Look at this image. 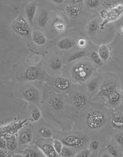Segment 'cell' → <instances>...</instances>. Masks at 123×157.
I'll return each mask as SVG.
<instances>
[{
  "label": "cell",
  "mask_w": 123,
  "mask_h": 157,
  "mask_svg": "<svg viewBox=\"0 0 123 157\" xmlns=\"http://www.w3.org/2000/svg\"><path fill=\"white\" fill-rule=\"evenodd\" d=\"M53 146L58 156H60L64 145L60 140L54 138L53 140Z\"/></svg>",
  "instance_id": "obj_24"
},
{
  "label": "cell",
  "mask_w": 123,
  "mask_h": 157,
  "mask_svg": "<svg viewBox=\"0 0 123 157\" xmlns=\"http://www.w3.org/2000/svg\"><path fill=\"white\" fill-rule=\"evenodd\" d=\"M24 157H40L41 155L36 150L32 148L26 149L24 151Z\"/></svg>",
  "instance_id": "obj_29"
},
{
  "label": "cell",
  "mask_w": 123,
  "mask_h": 157,
  "mask_svg": "<svg viewBox=\"0 0 123 157\" xmlns=\"http://www.w3.org/2000/svg\"><path fill=\"white\" fill-rule=\"evenodd\" d=\"M72 2H73V4H74V5H76L78 4L79 3H81L82 2V1H77V0H74V1H72Z\"/></svg>",
  "instance_id": "obj_41"
},
{
  "label": "cell",
  "mask_w": 123,
  "mask_h": 157,
  "mask_svg": "<svg viewBox=\"0 0 123 157\" xmlns=\"http://www.w3.org/2000/svg\"><path fill=\"white\" fill-rule=\"evenodd\" d=\"M22 96L24 99L33 104L39 103L40 100L39 91L33 86L25 87L21 91Z\"/></svg>",
  "instance_id": "obj_7"
},
{
  "label": "cell",
  "mask_w": 123,
  "mask_h": 157,
  "mask_svg": "<svg viewBox=\"0 0 123 157\" xmlns=\"http://www.w3.org/2000/svg\"><path fill=\"white\" fill-rule=\"evenodd\" d=\"M50 67L51 69L55 71L60 70L62 67V61L58 57L53 58L50 61Z\"/></svg>",
  "instance_id": "obj_22"
},
{
  "label": "cell",
  "mask_w": 123,
  "mask_h": 157,
  "mask_svg": "<svg viewBox=\"0 0 123 157\" xmlns=\"http://www.w3.org/2000/svg\"><path fill=\"white\" fill-rule=\"evenodd\" d=\"M53 84L56 89L62 91H66L70 88L71 86V83L69 79L62 77L54 78Z\"/></svg>",
  "instance_id": "obj_11"
},
{
  "label": "cell",
  "mask_w": 123,
  "mask_h": 157,
  "mask_svg": "<svg viewBox=\"0 0 123 157\" xmlns=\"http://www.w3.org/2000/svg\"><path fill=\"white\" fill-rule=\"evenodd\" d=\"M0 156L1 157H6V152H5L4 150L1 149L0 150Z\"/></svg>",
  "instance_id": "obj_40"
},
{
  "label": "cell",
  "mask_w": 123,
  "mask_h": 157,
  "mask_svg": "<svg viewBox=\"0 0 123 157\" xmlns=\"http://www.w3.org/2000/svg\"><path fill=\"white\" fill-rule=\"evenodd\" d=\"M60 140L64 146L71 148H78L85 144L86 138L76 134H68L61 138Z\"/></svg>",
  "instance_id": "obj_3"
},
{
  "label": "cell",
  "mask_w": 123,
  "mask_h": 157,
  "mask_svg": "<svg viewBox=\"0 0 123 157\" xmlns=\"http://www.w3.org/2000/svg\"><path fill=\"white\" fill-rule=\"evenodd\" d=\"M90 57H91V60L97 65H102V60L100 58L98 53H97L96 52H92L90 54Z\"/></svg>",
  "instance_id": "obj_30"
},
{
  "label": "cell",
  "mask_w": 123,
  "mask_h": 157,
  "mask_svg": "<svg viewBox=\"0 0 123 157\" xmlns=\"http://www.w3.org/2000/svg\"><path fill=\"white\" fill-rule=\"evenodd\" d=\"M37 8V4L36 2H32L30 3L27 6L25 9L26 14L28 18L30 23L32 24Z\"/></svg>",
  "instance_id": "obj_13"
},
{
  "label": "cell",
  "mask_w": 123,
  "mask_h": 157,
  "mask_svg": "<svg viewBox=\"0 0 123 157\" xmlns=\"http://www.w3.org/2000/svg\"><path fill=\"white\" fill-rule=\"evenodd\" d=\"M91 155V150L90 149H86L83 151H81L80 153H78L76 156L80 157H90Z\"/></svg>",
  "instance_id": "obj_35"
},
{
  "label": "cell",
  "mask_w": 123,
  "mask_h": 157,
  "mask_svg": "<svg viewBox=\"0 0 123 157\" xmlns=\"http://www.w3.org/2000/svg\"><path fill=\"white\" fill-rule=\"evenodd\" d=\"M78 44L79 47L83 48L85 47L87 44V41L85 39L81 38L78 41Z\"/></svg>",
  "instance_id": "obj_38"
},
{
  "label": "cell",
  "mask_w": 123,
  "mask_h": 157,
  "mask_svg": "<svg viewBox=\"0 0 123 157\" xmlns=\"http://www.w3.org/2000/svg\"><path fill=\"white\" fill-rule=\"evenodd\" d=\"M99 25L97 19L90 21L87 26V30L90 33L95 32L99 29Z\"/></svg>",
  "instance_id": "obj_28"
},
{
  "label": "cell",
  "mask_w": 123,
  "mask_h": 157,
  "mask_svg": "<svg viewBox=\"0 0 123 157\" xmlns=\"http://www.w3.org/2000/svg\"><path fill=\"white\" fill-rule=\"evenodd\" d=\"M37 134L42 139H50L53 136L52 131L48 127L45 126L39 128L37 131Z\"/></svg>",
  "instance_id": "obj_18"
},
{
  "label": "cell",
  "mask_w": 123,
  "mask_h": 157,
  "mask_svg": "<svg viewBox=\"0 0 123 157\" xmlns=\"http://www.w3.org/2000/svg\"><path fill=\"white\" fill-rule=\"evenodd\" d=\"M13 30L19 35L27 37L31 33V28L27 21L20 16L13 24Z\"/></svg>",
  "instance_id": "obj_4"
},
{
  "label": "cell",
  "mask_w": 123,
  "mask_h": 157,
  "mask_svg": "<svg viewBox=\"0 0 123 157\" xmlns=\"http://www.w3.org/2000/svg\"><path fill=\"white\" fill-rule=\"evenodd\" d=\"M86 52L84 51L80 50L76 52L72 55L68 59V62H71L83 58L86 56Z\"/></svg>",
  "instance_id": "obj_26"
},
{
  "label": "cell",
  "mask_w": 123,
  "mask_h": 157,
  "mask_svg": "<svg viewBox=\"0 0 123 157\" xmlns=\"http://www.w3.org/2000/svg\"><path fill=\"white\" fill-rule=\"evenodd\" d=\"M47 105L50 111L58 114L63 113L65 108L63 99L59 95L55 94L48 98Z\"/></svg>",
  "instance_id": "obj_6"
},
{
  "label": "cell",
  "mask_w": 123,
  "mask_h": 157,
  "mask_svg": "<svg viewBox=\"0 0 123 157\" xmlns=\"http://www.w3.org/2000/svg\"><path fill=\"white\" fill-rule=\"evenodd\" d=\"M87 101L86 96L81 93L75 94L72 98V103L75 108L81 109L86 105Z\"/></svg>",
  "instance_id": "obj_12"
},
{
  "label": "cell",
  "mask_w": 123,
  "mask_h": 157,
  "mask_svg": "<svg viewBox=\"0 0 123 157\" xmlns=\"http://www.w3.org/2000/svg\"><path fill=\"white\" fill-rule=\"evenodd\" d=\"M53 29L58 33H62L66 29V25L62 21L57 20L53 24Z\"/></svg>",
  "instance_id": "obj_23"
},
{
  "label": "cell",
  "mask_w": 123,
  "mask_h": 157,
  "mask_svg": "<svg viewBox=\"0 0 123 157\" xmlns=\"http://www.w3.org/2000/svg\"><path fill=\"white\" fill-rule=\"evenodd\" d=\"M98 54L103 62H107L109 61L111 56V51L110 48L106 44H102L99 47Z\"/></svg>",
  "instance_id": "obj_15"
},
{
  "label": "cell",
  "mask_w": 123,
  "mask_h": 157,
  "mask_svg": "<svg viewBox=\"0 0 123 157\" xmlns=\"http://www.w3.org/2000/svg\"><path fill=\"white\" fill-rule=\"evenodd\" d=\"M42 113L39 108H36L33 109L31 114V118L33 122H37L41 119Z\"/></svg>",
  "instance_id": "obj_27"
},
{
  "label": "cell",
  "mask_w": 123,
  "mask_h": 157,
  "mask_svg": "<svg viewBox=\"0 0 123 157\" xmlns=\"http://www.w3.org/2000/svg\"><path fill=\"white\" fill-rule=\"evenodd\" d=\"M86 6L90 8L94 9L100 6L101 2L99 1H86Z\"/></svg>",
  "instance_id": "obj_33"
},
{
  "label": "cell",
  "mask_w": 123,
  "mask_h": 157,
  "mask_svg": "<svg viewBox=\"0 0 123 157\" xmlns=\"http://www.w3.org/2000/svg\"><path fill=\"white\" fill-rule=\"evenodd\" d=\"M32 40L34 42L39 46L44 45L47 42L46 37L41 32L34 31L32 33Z\"/></svg>",
  "instance_id": "obj_16"
},
{
  "label": "cell",
  "mask_w": 123,
  "mask_h": 157,
  "mask_svg": "<svg viewBox=\"0 0 123 157\" xmlns=\"http://www.w3.org/2000/svg\"><path fill=\"white\" fill-rule=\"evenodd\" d=\"M33 138V132L30 128H24L20 133L18 137V143L20 145H26L32 141Z\"/></svg>",
  "instance_id": "obj_10"
},
{
  "label": "cell",
  "mask_w": 123,
  "mask_h": 157,
  "mask_svg": "<svg viewBox=\"0 0 123 157\" xmlns=\"http://www.w3.org/2000/svg\"><path fill=\"white\" fill-rule=\"evenodd\" d=\"M109 86L106 83H104L100 88V94L107 97L111 104L115 105L120 100L121 95L112 86Z\"/></svg>",
  "instance_id": "obj_5"
},
{
  "label": "cell",
  "mask_w": 123,
  "mask_h": 157,
  "mask_svg": "<svg viewBox=\"0 0 123 157\" xmlns=\"http://www.w3.org/2000/svg\"><path fill=\"white\" fill-rule=\"evenodd\" d=\"M7 143V149L13 151L17 148V141L14 136H10L6 139Z\"/></svg>",
  "instance_id": "obj_21"
},
{
  "label": "cell",
  "mask_w": 123,
  "mask_h": 157,
  "mask_svg": "<svg viewBox=\"0 0 123 157\" xmlns=\"http://www.w3.org/2000/svg\"><path fill=\"white\" fill-rule=\"evenodd\" d=\"M100 144L97 140H93L90 142L89 147L90 150L93 151H96L99 149Z\"/></svg>",
  "instance_id": "obj_34"
},
{
  "label": "cell",
  "mask_w": 123,
  "mask_h": 157,
  "mask_svg": "<svg viewBox=\"0 0 123 157\" xmlns=\"http://www.w3.org/2000/svg\"><path fill=\"white\" fill-rule=\"evenodd\" d=\"M49 19L48 12L45 10L42 11L38 20L39 25L42 28H44L47 24Z\"/></svg>",
  "instance_id": "obj_19"
},
{
  "label": "cell",
  "mask_w": 123,
  "mask_h": 157,
  "mask_svg": "<svg viewBox=\"0 0 123 157\" xmlns=\"http://www.w3.org/2000/svg\"><path fill=\"white\" fill-rule=\"evenodd\" d=\"M111 124L114 128L117 129L123 128V116L117 114L114 115L112 118Z\"/></svg>",
  "instance_id": "obj_20"
},
{
  "label": "cell",
  "mask_w": 123,
  "mask_h": 157,
  "mask_svg": "<svg viewBox=\"0 0 123 157\" xmlns=\"http://www.w3.org/2000/svg\"><path fill=\"white\" fill-rule=\"evenodd\" d=\"M12 157H24V155H21V154H14V155H13Z\"/></svg>",
  "instance_id": "obj_42"
},
{
  "label": "cell",
  "mask_w": 123,
  "mask_h": 157,
  "mask_svg": "<svg viewBox=\"0 0 123 157\" xmlns=\"http://www.w3.org/2000/svg\"><path fill=\"white\" fill-rule=\"evenodd\" d=\"M51 2L55 4H61L62 3L64 2V1H63V0H53Z\"/></svg>",
  "instance_id": "obj_39"
},
{
  "label": "cell",
  "mask_w": 123,
  "mask_h": 157,
  "mask_svg": "<svg viewBox=\"0 0 123 157\" xmlns=\"http://www.w3.org/2000/svg\"><path fill=\"white\" fill-rule=\"evenodd\" d=\"M106 150L110 154L111 156L118 157V153L117 150L113 145L109 144L107 145L106 147Z\"/></svg>",
  "instance_id": "obj_32"
},
{
  "label": "cell",
  "mask_w": 123,
  "mask_h": 157,
  "mask_svg": "<svg viewBox=\"0 0 123 157\" xmlns=\"http://www.w3.org/2000/svg\"><path fill=\"white\" fill-rule=\"evenodd\" d=\"M116 140L119 144L123 146V133L117 135Z\"/></svg>",
  "instance_id": "obj_37"
},
{
  "label": "cell",
  "mask_w": 123,
  "mask_h": 157,
  "mask_svg": "<svg viewBox=\"0 0 123 157\" xmlns=\"http://www.w3.org/2000/svg\"><path fill=\"white\" fill-rule=\"evenodd\" d=\"M99 83V78H93L87 84V89L90 92H94L98 88Z\"/></svg>",
  "instance_id": "obj_25"
},
{
  "label": "cell",
  "mask_w": 123,
  "mask_h": 157,
  "mask_svg": "<svg viewBox=\"0 0 123 157\" xmlns=\"http://www.w3.org/2000/svg\"><path fill=\"white\" fill-rule=\"evenodd\" d=\"M74 42L68 38H65L59 40L57 44L58 48L62 50H67L74 47Z\"/></svg>",
  "instance_id": "obj_17"
},
{
  "label": "cell",
  "mask_w": 123,
  "mask_h": 157,
  "mask_svg": "<svg viewBox=\"0 0 123 157\" xmlns=\"http://www.w3.org/2000/svg\"><path fill=\"white\" fill-rule=\"evenodd\" d=\"M0 148L4 150L7 149L6 140L3 137H1L0 139Z\"/></svg>",
  "instance_id": "obj_36"
},
{
  "label": "cell",
  "mask_w": 123,
  "mask_h": 157,
  "mask_svg": "<svg viewBox=\"0 0 123 157\" xmlns=\"http://www.w3.org/2000/svg\"><path fill=\"white\" fill-rule=\"evenodd\" d=\"M106 122V119L104 113L98 110L90 112L86 118V125L92 130H98L102 128Z\"/></svg>",
  "instance_id": "obj_2"
},
{
  "label": "cell",
  "mask_w": 123,
  "mask_h": 157,
  "mask_svg": "<svg viewBox=\"0 0 123 157\" xmlns=\"http://www.w3.org/2000/svg\"><path fill=\"white\" fill-rule=\"evenodd\" d=\"M65 11L69 17L75 19L81 14L82 10L79 6L76 5H69L66 7Z\"/></svg>",
  "instance_id": "obj_14"
},
{
  "label": "cell",
  "mask_w": 123,
  "mask_h": 157,
  "mask_svg": "<svg viewBox=\"0 0 123 157\" xmlns=\"http://www.w3.org/2000/svg\"><path fill=\"white\" fill-rule=\"evenodd\" d=\"M36 144L38 148L45 156L55 157L58 156L54 148L53 141L52 144H50L47 141L44 142V139H41L37 141Z\"/></svg>",
  "instance_id": "obj_8"
},
{
  "label": "cell",
  "mask_w": 123,
  "mask_h": 157,
  "mask_svg": "<svg viewBox=\"0 0 123 157\" xmlns=\"http://www.w3.org/2000/svg\"><path fill=\"white\" fill-rule=\"evenodd\" d=\"M73 156V152L71 148L67 146H64L60 156L62 157H71Z\"/></svg>",
  "instance_id": "obj_31"
},
{
  "label": "cell",
  "mask_w": 123,
  "mask_h": 157,
  "mask_svg": "<svg viewBox=\"0 0 123 157\" xmlns=\"http://www.w3.org/2000/svg\"><path fill=\"white\" fill-rule=\"evenodd\" d=\"M41 68L37 66L30 67L22 75L23 78L28 81H35L40 77Z\"/></svg>",
  "instance_id": "obj_9"
},
{
  "label": "cell",
  "mask_w": 123,
  "mask_h": 157,
  "mask_svg": "<svg viewBox=\"0 0 123 157\" xmlns=\"http://www.w3.org/2000/svg\"><path fill=\"white\" fill-rule=\"evenodd\" d=\"M94 70V67L89 61L78 62L74 64L71 68L70 71L71 78L76 83H84L91 77Z\"/></svg>",
  "instance_id": "obj_1"
}]
</instances>
